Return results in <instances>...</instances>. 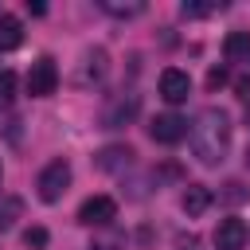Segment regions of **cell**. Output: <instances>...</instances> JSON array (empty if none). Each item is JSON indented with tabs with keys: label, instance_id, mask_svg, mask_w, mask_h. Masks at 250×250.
Returning <instances> with one entry per match:
<instances>
[{
	"label": "cell",
	"instance_id": "obj_22",
	"mask_svg": "<svg viewBox=\"0 0 250 250\" xmlns=\"http://www.w3.org/2000/svg\"><path fill=\"white\" fill-rule=\"evenodd\" d=\"M242 160H246V168H250V145H246V156H242Z\"/></svg>",
	"mask_w": 250,
	"mask_h": 250
},
{
	"label": "cell",
	"instance_id": "obj_12",
	"mask_svg": "<svg viewBox=\"0 0 250 250\" xmlns=\"http://www.w3.org/2000/svg\"><path fill=\"white\" fill-rule=\"evenodd\" d=\"M223 55H227L230 62H250V31H227Z\"/></svg>",
	"mask_w": 250,
	"mask_h": 250
},
{
	"label": "cell",
	"instance_id": "obj_10",
	"mask_svg": "<svg viewBox=\"0 0 250 250\" xmlns=\"http://www.w3.org/2000/svg\"><path fill=\"white\" fill-rule=\"evenodd\" d=\"M133 148L129 145H105L98 156H94V164L102 168V172H125V168H133Z\"/></svg>",
	"mask_w": 250,
	"mask_h": 250
},
{
	"label": "cell",
	"instance_id": "obj_16",
	"mask_svg": "<svg viewBox=\"0 0 250 250\" xmlns=\"http://www.w3.org/2000/svg\"><path fill=\"white\" fill-rule=\"evenodd\" d=\"M12 102H16V74L0 70V109H8Z\"/></svg>",
	"mask_w": 250,
	"mask_h": 250
},
{
	"label": "cell",
	"instance_id": "obj_9",
	"mask_svg": "<svg viewBox=\"0 0 250 250\" xmlns=\"http://www.w3.org/2000/svg\"><path fill=\"white\" fill-rule=\"evenodd\" d=\"M246 238H250V230H246V223L234 219V215L223 219V223L215 227V246H219V250H242Z\"/></svg>",
	"mask_w": 250,
	"mask_h": 250
},
{
	"label": "cell",
	"instance_id": "obj_18",
	"mask_svg": "<svg viewBox=\"0 0 250 250\" xmlns=\"http://www.w3.org/2000/svg\"><path fill=\"white\" fill-rule=\"evenodd\" d=\"M47 242H51L47 227H27V230H23V246H31V250H43Z\"/></svg>",
	"mask_w": 250,
	"mask_h": 250
},
{
	"label": "cell",
	"instance_id": "obj_19",
	"mask_svg": "<svg viewBox=\"0 0 250 250\" xmlns=\"http://www.w3.org/2000/svg\"><path fill=\"white\" fill-rule=\"evenodd\" d=\"M246 195H250V191H246L238 180H230V184H227V191H223V199H227V203H242Z\"/></svg>",
	"mask_w": 250,
	"mask_h": 250
},
{
	"label": "cell",
	"instance_id": "obj_8",
	"mask_svg": "<svg viewBox=\"0 0 250 250\" xmlns=\"http://www.w3.org/2000/svg\"><path fill=\"white\" fill-rule=\"evenodd\" d=\"M105 70H109V55L102 51V47H90L86 55H82V66H78V86H94V82H102L105 78Z\"/></svg>",
	"mask_w": 250,
	"mask_h": 250
},
{
	"label": "cell",
	"instance_id": "obj_7",
	"mask_svg": "<svg viewBox=\"0 0 250 250\" xmlns=\"http://www.w3.org/2000/svg\"><path fill=\"white\" fill-rule=\"evenodd\" d=\"M188 94H191V78H188V70H180V66L160 70V98H164V102L180 105V102H188Z\"/></svg>",
	"mask_w": 250,
	"mask_h": 250
},
{
	"label": "cell",
	"instance_id": "obj_6",
	"mask_svg": "<svg viewBox=\"0 0 250 250\" xmlns=\"http://www.w3.org/2000/svg\"><path fill=\"white\" fill-rule=\"evenodd\" d=\"M117 219V203L109 195H90L82 207H78V223L82 227H105Z\"/></svg>",
	"mask_w": 250,
	"mask_h": 250
},
{
	"label": "cell",
	"instance_id": "obj_11",
	"mask_svg": "<svg viewBox=\"0 0 250 250\" xmlns=\"http://www.w3.org/2000/svg\"><path fill=\"white\" fill-rule=\"evenodd\" d=\"M211 199H215V195H211V188H203V184H188V188H184V195H180V207H184V215H188V219H199V215L211 207Z\"/></svg>",
	"mask_w": 250,
	"mask_h": 250
},
{
	"label": "cell",
	"instance_id": "obj_23",
	"mask_svg": "<svg viewBox=\"0 0 250 250\" xmlns=\"http://www.w3.org/2000/svg\"><path fill=\"white\" fill-rule=\"evenodd\" d=\"M0 180H4V164H0Z\"/></svg>",
	"mask_w": 250,
	"mask_h": 250
},
{
	"label": "cell",
	"instance_id": "obj_21",
	"mask_svg": "<svg viewBox=\"0 0 250 250\" xmlns=\"http://www.w3.org/2000/svg\"><path fill=\"white\" fill-rule=\"evenodd\" d=\"M223 82H227V70H211L207 74V90H219Z\"/></svg>",
	"mask_w": 250,
	"mask_h": 250
},
{
	"label": "cell",
	"instance_id": "obj_20",
	"mask_svg": "<svg viewBox=\"0 0 250 250\" xmlns=\"http://www.w3.org/2000/svg\"><path fill=\"white\" fill-rule=\"evenodd\" d=\"M125 246V238L121 234H109V238H98V242H90L86 250H121Z\"/></svg>",
	"mask_w": 250,
	"mask_h": 250
},
{
	"label": "cell",
	"instance_id": "obj_5",
	"mask_svg": "<svg viewBox=\"0 0 250 250\" xmlns=\"http://www.w3.org/2000/svg\"><path fill=\"white\" fill-rule=\"evenodd\" d=\"M148 137H152L156 145H176V141L188 137V121H184L180 113H156V117L148 121Z\"/></svg>",
	"mask_w": 250,
	"mask_h": 250
},
{
	"label": "cell",
	"instance_id": "obj_4",
	"mask_svg": "<svg viewBox=\"0 0 250 250\" xmlns=\"http://www.w3.org/2000/svg\"><path fill=\"white\" fill-rule=\"evenodd\" d=\"M137 109H141V98H137V94H117V98H109V105L102 109V125H105V129H121V125H129V121L137 117Z\"/></svg>",
	"mask_w": 250,
	"mask_h": 250
},
{
	"label": "cell",
	"instance_id": "obj_3",
	"mask_svg": "<svg viewBox=\"0 0 250 250\" xmlns=\"http://www.w3.org/2000/svg\"><path fill=\"white\" fill-rule=\"evenodd\" d=\"M23 86H27L31 98H51L55 86H59V66H55V59H47V55L35 59L31 70H27V78H23Z\"/></svg>",
	"mask_w": 250,
	"mask_h": 250
},
{
	"label": "cell",
	"instance_id": "obj_2",
	"mask_svg": "<svg viewBox=\"0 0 250 250\" xmlns=\"http://www.w3.org/2000/svg\"><path fill=\"white\" fill-rule=\"evenodd\" d=\"M35 188H39V199H43V203H59L62 191L70 188V164H66V160H51V164L39 172Z\"/></svg>",
	"mask_w": 250,
	"mask_h": 250
},
{
	"label": "cell",
	"instance_id": "obj_14",
	"mask_svg": "<svg viewBox=\"0 0 250 250\" xmlns=\"http://www.w3.org/2000/svg\"><path fill=\"white\" fill-rule=\"evenodd\" d=\"M20 215H23V199H20V195L0 191V234H4V230H12Z\"/></svg>",
	"mask_w": 250,
	"mask_h": 250
},
{
	"label": "cell",
	"instance_id": "obj_13",
	"mask_svg": "<svg viewBox=\"0 0 250 250\" xmlns=\"http://www.w3.org/2000/svg\"><path fill=\"white\" fill-rule=\"evenodd\" d=\"M23 43V23L16 20V16H0V51H16Z\"/></svg>",
	"mask_w": 250,
	"mask_h": 250
},
{
	"label": "cell",
	"instance_id": "obj_1",
	"mask_svg": "<svg viewBox=\"0 0 250 250\" xmlns=\"http://www.w3.org/2000/svg\"><path fill=\"white\" fill-rule=\"evenodd\" d=\"M191 152L203 168H215V164L227 160V152H230V117H227V109H219V105L199 109V117L191 125Z\"/></svg>",
	"mask_w": 250,
	"mask_h": 250
},
{
	"label": "cell",
	"instance_id": "obj_17",
	"mask_svg": "<svg viewBox=\"0 0 250 250\" xmlns=\"http://www.w3.org/2000/svg\"><path fill=\"white\" fill-rule=\"evenodd\" d=\"M211 12H223V0L219 4H180L184 20H199V16H211Z\"/></svg>",
	"mask_w": 250,
	"mask_h": 250
},
{
	"label": "cell",
	"instance_id": "obj_15",
	"mask_svg": "<svg viewBox=\"0 0 250 250\" xmlns=\"http://www.w3.org/2000/svg\"><path fill=\"white\" fill-rule=\"evenodd\" d=\"M102 12H109L113 20H133L145 12V0H102Z\"/></svg>",
	"mask_w": 250,
	"mask_h": 250
}]
</instances>
